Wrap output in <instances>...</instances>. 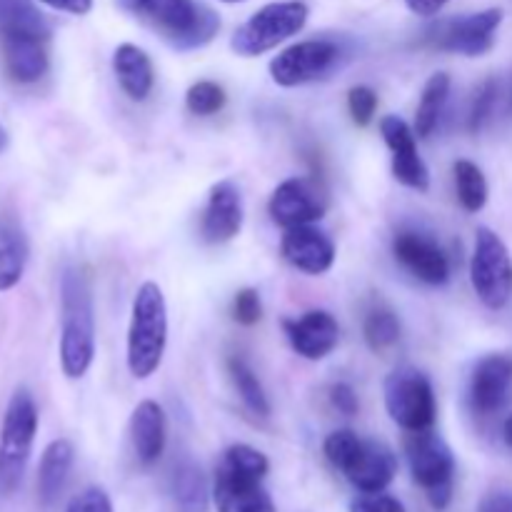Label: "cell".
Returning a JSON list of instances; mask_svg holds the SVG:
<instances>
[{
  "label": "cell",
  "mask_w": 512,
  "mask_h": 512,
  "mask_svg": "<svg viewBox=\"0 0 512 512\" xmlns=\"http://www.w3.org/2000/svg\"><path fill=\"white\" fill-rule=\"evenodd\" d=\"M95 358L93 288L83 268H68L60 278V368L80 380Z\"/></svg>",
  "instance_id": "cell-1"
},
{
  "label": "cell",
  "mask_w": 512,
  "mask_h": 512,
  "mask_svg": "<svg viewBox=\"0 0 512 512\" xmlns=\"http://www.w3.org/2000/svg\"><path fill=\"white\" fill-rule=\"evenodd\" d=\"M125 10L178 50H195L218 35L220 18L203 0H120Z\"/></svg>",
  "instance_id": "cell-2"
},
{
  "label": "cell",
  "mask_w": 512,
  "mask_h": 512,
  "mask_svg": "<svg viewBox=\"0 0 512 512\" xmlns=\"http://www.w3.org/2000/svg\"><path fill=\"white\" fill-rule=\"evenodd\" d=\"M270 463L250 445H230L215 470L213 500L218 512H275L273 498L263 488Z\"/></svg>",
  "instance_id": "cell-3"
},
{
  "label": "cell",
  "mask_w": 512,
  "mask_h": 512,
  "mask_svg": "<svg viewBox=\"0 0 512 512\" xmlns=\"http://www.w3.org/2000/svg\"><path fill=\"white\" fill-rule=\"evenodd\" d=\"M168 348V303L163 288L145 280L135 290L128 325V370L135 380H148L163 365Z\"/></svg>",
  "instance_id": "cell-4"
},
{
  "label": "cell",
  "mask_w": 512,
  "mask_h": 512,
  "mask_svg": "<svg viewBox=\"0 0 512 512\" xmlns=\"http://www.w3.org/2000/svg\"><path fill=\"white\" fill-rule=\"evenodd\" d=\"M323 453L335 470L360 493H383L398 475V458L380 440H363L353 430H335L325 438Z\"/></svg>",
  "instance_id": "cell-5"
},
{
  "label": "cell",
  "mask_w": 512,
  "mask_h": 512,
  "mask_svg": "<svg viewBox=\"0 0 512 512\" xmlns=\"http://www.w3.org/2000/svg\"><path fill=\"white\" fill-rule=\"evenodd\" d=\"M38 433V408L25 388L15 390L0 425V490L15 493L23 483L30 450Z\"/></svg>",
  "instance_id": "cell-6"
},
{
  "label": "cell",
  "mask_w": 512,
  "mask_h": 512,
  "mask_svg": "<svg viewBox=\"0 0 512 512\" xmlns=\"http://www.w3.org/2000/svg\"><path fill=\"white\" fill-rule=\"evenodd\" d=\"M308 15L310 10L303 0H278L263 5L235 30L230 48L243 58H258L298 35L308 23Z\"/></svg>",
  "instance_id": "cell-7"
},
{
  "label": "cell",
  "mask_w": 512,
  "mask_h": 512,
  "mask_svg": "<svg viewBox=\"0 0 512 512\" xmlns=\"http://www.w3.org/2000/svg\"><path fill=\"white\" fill-rule=\"evenodd\" d=\"M405 453H408L413 480L425 490L430 505L435 510L448 508L453 500L455 480V458L448 443L430 430L410 433L405 440Z\"/></svg>",
  "instance_id": "cell-8"
},
{
  "label": "cell",
  "mask_w": 512,
  "mask_h": 512,
  "mask_svg": "<svg viewBox=\"0 0 512 512\" xmlns=\"http://www.w3.org/2000/svg\"><path fill=\"white\" fill-rule=\"evenodd\" d=\"M470 283L480 303L490 310H503L512 298V258L508 245L495 230L478 228L475 233Z\"/></svg>",
  "instance_id": "cell-9"
},
{
  "label": "cell",
  "mask_w": 512,
  "mask_h": 512,
  "mask_svg": "<svg viewBox=\"0 0 512 512\" xmlns=\"http://www.w3.org/2000/svg\"><path fill=\"white\" fill-rule=\"evenodd\" d=\"M385 410L390 420L408 433L430 430L438 415L433 383L415 368H398L385 380Z\"/></svg>",
  "instance_id": "cell-10"
},
{
  "label": "cell",
  "mask_w": 512,
  "mask_h": 512,
  "mask_svg": "<svg viewBox=\"0 0 512 512\" xmlns=\"http://www.w3.org/2000/svg\"><path fill=\"white\" fill-rule=\"evenodd\" d=\"M343 58V45L335 40H300L270 60V78L280 88H298L328 78L335 68H340Z\"/></svg>",
  "instance_id": "cell-11"
},
{
  "label": "cell",
  "mask_w": 512,
  "mask_h": 512,
  "mask_svg": "<svg viewBox=\"0 0 512 512\" xmlns=\"http://www.w3.org/2000/svg\"><path fill=\"white\" fill-rule=\"evenodd\" d=\"M500 23H503V10L500 8L440 20L438 25H433L425 33V45L443 50V53L478 58V55H485L495 45V33H498Z\"/></svg>",
  "instance_id": "cell-12"
},
{
  "label": "cell",
  "mask_w": 512,
  "mask_h": 512,
  "mask_svg": "<svg viewBox=\"0 0 512 512\" xmlns=\"http://www.w3.org/2000/svg\"><path fill=\"white\" fill-rule=\"evenodd\" d=\"M268 213L273 223L285 230L295 228V225L318 223L325 215V198L313 180L290 178L273 190Z\"/></svg>",
  "instance_id": "cell-13"
},
{
  "label": "cell",
  "mask_w": 512,
  "mask_h": 512,
  "mask_svg": "<svg viewBox=\"0 0 512 512\" xmlns=\"http://www.w3.org/2000/svg\"><path fill=\"white\" fill-rule=\"evenodd\" d=\"M393 255L410 275L428 285H445L450 280V260L438 240L420 230H400L393 238Z\"/></svg>",
  "instance_id": "cell-14"
},
{
  "label": "cell",
  "mask_w": 512,
  "mask_h": 512,
  "mask_svg": "<svg viewBox=\"0 0 512 512\" xmlns=\"http://www.w3.org/2000/svg\"><path fill=\"white\" fill-rule=\"evenodd\" d=\"M380 133L393 153V178L405 188L425 193L430 188V170L415 145V128L398 115H385L380 120Z\"/></svg>",
  "instance_id": "cell-15"
},
{
  "label": "cell",
  "mask_w": 512,
  "mask_h": 512,
  "mask_svg": "<svg viewBox=\"0 0 512 512\" xmlns=\"http://www.w3.org/2000/svg\"><path fill=\"white\" fill-rule=\"evenodd\" d=\"M243 218V195H240L238 185L230 180H220L210 188L203 220H200V235L210 245L228 243L243 230Z\"/></svg>",
  "instance_id": "cell-16"
},
{
  "label": "cell",
  "mask_w": 512,
  "mask_h": 512,
  "mask_svg": "<svg viewBox=\"0 0 512 512\" xmlns=\"http://www.w3.org/2000/svg\"><path fill=\"white\" fill-rule=\"evenodd\" d=\"M512 398V358L510 355H485L470 378V405L478 415H495Z\"/></svg>",
  "instance_id": "cell-17"
},
{
  "label": "cell",
  "mask_w": 512,
  "mask_h": 512,
  "mask_svg": "<svg viewBox=\"0 0 512 512\" xmlns=\"http://www.w3.org/2000/svg\"><path fill=\"white\" fill-rule=\"evenodd\" d=\"M280 253L305 275H325L335 263V243L325 230L310 225L288 228L280 243Z\"/></svg>",
  "instance_id": "cell-18"
},
{
  "label": "cell",
  "mask_w": 512,
  "mask_h": 512,
  "mask_svg": "<svg viewBox=\"0 0 512 512\" xmlns=\"http://www.w3.org/2000/svg\"><path fill=\"white\" fill-rule=\"evenodd\" d=\"M290 348L305 360H323L338 348L340 325L328 310H308L300 318L283 320Z\"/></svg>",
  "instance_id": "cell-19"
},
{
  "label": "cell",
  "mask_w": 512,
  "mask_h": 512,
  "mask_svg": "<svg viewBox=\"0 0 512 512\" xmlns=\"http://www.w3.org/2000/svg\"><path fill=\"white\" fill-rule=\"evenodd\" d=\"M168 423L165 413L155 400H143L130 415V443L140 465H155L165 450Z\"/></svg>",
  "instance_id": "cell-20"
},
{
  "label": "cell",
  "mask_w": 512,
  "mask_h": 512,
  "mask_svg": "<svg viewBox=\"0 0 512 512\" xmlns=\"http://www.w3.org/2000/svg\"><path fill=\"white\" fill-rule=\"evenodd\" d=\"M113 70L120 88L135 103L148 100L155 85V68L150 55L133 43H123L113 53Z\"/></svg>",
  "instance_id": "cell-21"
},
{
  "label": "cell",
  "mask_w": 512,
  "mask_h": 512,
  "mask_svg": "<svg viewBox=\"0 0 512 512\" xmlns=\"http://www.w3.org/2000/svg\"><path fill=\"white\" fill-rule=\"evenodd\" d=\"M3 58L15 83H35L48 73V50L40 38H3Z\"/></svg>",
  "instance_id": "cell-22"
},
{
  "label": "cell",
  "mask_w": 512,
  "mask_h": 512,
  "mask_svg": "<svg viewBox=\"0 0 512 512\" xmlns=\"http://www.w3.org/2000/svg\"><path fill=\"white\" fill-rule=\"evenodd\" d=\"M73 458V443L65 438L53 440V443L45 448L38 468V498L45 508H50V505L60 498V493H63L65 483H68L70 468H73Z\"/></svg>",
  "instance_id": "cell-23"
},
{
  "label": "cell",
  "mask_w": 512,
  "mask_h": 512,
  "mask_svg": "<svg viewBox=\"0 0 512 512\" xmlns=\"http://www.w3.org/2000/svg\"><path fill=\"white\" fill-rule=\"evenodd\" d=\"M0 38H50L45 15L30 0H0Z\"/></svg>",
  "instance_id": "cell-24"
},
{
  "label": "cell",
  "mask_w": 512,
  "mask_h": 512,
  "mask_svg": "<svg viewBox=\"0 0 512 512\" xmlns=\"http://www.w3.org/2000/svg\"><path fill=\"white\" fill-rule=\"evenodd\" d=\"M170 490H173V500L180 512H208V480H205L203 470L195 463H190V460H185V463H180L178 468H175Z\"/></svg>",
  "instance_id": "cell-25"
},
{
  "label": "cell",
  "mask_w": 512,
  "mask_h": 512,
  "mask_svg": "<svg viewBox=\"0 0 512 512\" xmlns=\"http://www.w3.org/2000/svg\"><path fill=\"white\" fill-rule=\"evenodd\" d=\"M450 75L448 73H435L425 83L423 95H420L418 113H415V135L418 138H430L433 130L438 128L443 110L450 98Z\"/></svg>",
  "instance_id": "cell-26"
},
{
  "label": "cell",
  "mask_w": 512,
  "mask_h": 512,
  "mask_svg": "<svg viewBox=\"0 0 512 512\" xmlns=\"http://www.w3.org/2000/svg\"><path fill=\"white\" fill-rule=\"evenodd\" d=\"M28 263V240L18 225L0 228V293L20 283Z\"/></svg>",
  "instance_id": "cell-27"
},
{
  "label": "cell",
  "mask_w": 512,
  "mask_h": 512,
  "mask_svg": "<svg viewBox=\"0 0 512 512\" xmlns=\"http://www.w3.org/2000/svg\"><path fill=\"white\" fill-rule=\"evenodd\" d=\"M228 373H230V380H233L235 390H238L240 400L245 403V408H248L253 415H258V418H268L270 400L268 395H265V388L258 380V375L253 373V368H250L243 358H230Z\"/></svg>",
  "instance_id": "cell-28"
},
{
  "label": "cell",
  "mask_w": 512,
  "mask_h": 512,
  "mask_svg": "<svg viewBox=\"0 0 512 512\" xmlns=\"http://www.w3.org/2000/svg\"><path fill=\"white\" fill-rule=\"evenodd\" d=\"M455 175V190H458V200L468 213H480L488 203V180H485L483 170L473 163V160H458L453 165Z\"/></svg>",
  "instance_id": "cell-29"
},
{
  "label": "cell",
  "mask_w": 512,
  "mask_h": 512,
  "mask_svg": "<svg viewBox=\"0 0 512 512\" xmlns=\"http://www.w3.org/2000/svg\"><path fill=\"white\" fill-rule=\"evenodd\" d=\"M363 335L373 353H385V350H390L400 340V318L388 305L378 303L365 315Z\"/></svg>",
  "instance_id": "cell-30"
},
{
  "label": "cell",
  "mask_w": 512,
  "mask_h": 512,
  "mask_svg": "<svg viewBox=\"0 0 512 512\" xmlns=\"http://www.w3.org/2000/svg\"><path fill=\"white\" fill-rule=\"evenodd\" d=\"M225 100H228L225 88L213 83V80H198L185 93V105H188L190 113L200 115V118H210V115L220 113L225 108Z\"/></svg>",
  "instance_id": "cell-31"
},
{
  "label": "cell",
  "mask_w": 512,
  "mask_h": 512,
  "mask_svg": "<svg viewBox=\"0 0 512 512\" xmlns=\"http://www.w3.org/2000/svg\"><path fill=\"white\" fill-rule=\"evenodd\" d=\"M500 98V83L495 78L485 80L483 85L478 88L475 93L473 105H470V113H468V130L473 135H478L480 130L488 125V120L493 118L495 113V105H498Z\"/></svg>",
  "instance_id": "cell-32"
},
{
  "label": "cell",
  "mask_w": 512,
  "mask_h": 512,
  "mask_svg": "<svg viewBox=\"0 0 512 512\" xmlns=\"http://www.w3.org/2000/svg\"><path fill=\"white\" fill-rule=\"evenodd\" d=\"M348 110L353 123L365 128L375 118V110H378V93L370 85H355L348 93Z\"/></svg>",
  "instance_id": "cell-33"
},
{
  "label": "cell",
  "mask_w": 512,
  "mask_h": 512,
  "mask_svg": "<svg viewBox=\"0 0 512 512\" xmlns=\"http://www.w3.org/2000/svg\"><path fill=\"white\" fill-rule=\"evenodd\" d=\"M233 318L240 325L250 328V325L260 323L263 318V303H260V295L255 288H243L233 300Z\"/></svg>",
  "instance_id": "cell-34"
},
{
  "label": "cell",
  "mask_w": 512,
  "mask_h": 512,
  "mask_svg": "<svg viewBox=\"0 0 512 512\" xmlns=\"http://www.w3.org/2000/svg\"><path fill=\"white\" fill-rule=\"evenodd\" d=\"M65 512H113V503L103 488H88L70 500Z\"/></svg>",
  "instance_id": "cell-35"
},
{
  "label": "cell",
  "mask_w": 512,
  "mask_h": 512,
  "mask_svg": "<svg viewBox=\"0 0 512 512\" xmlns=\"http://www.w3.org/2000/svg\"><path fill=\"white\" fill-rule=\"evenodd\" d=\"M350 512H405V505L393 495L365 493L363 498H355L350 503Z\"/></svg>",
  "instance_id": "cell-36"
},
{
  "label": "cell",
  "mask_w": 512,
  "mask_h": 512,
  "mask_svg": "<svg viewBox=\"0 0 512 512\" xmlns=\"http://www.w3.org/2000/svg\"><path fill=\"white\" fill-rule=\"evenodd\" d=\"M328 398H330V405H333L340 415H345V418H353V415L360 410L358 393H355L348 383L330 385Z\"/></svg>",
  "instance_id": "cell-37"
},
{
  "label": "cell",
  "mask_w": 512,
  "mask_h": 512,
  "mask_svg": "<svg viewBox=\"0 0 512 512\" xmlns=\"http://www.w3.org/2000/svg\"><path fill=\"white\" fill-rule=\"evenodd\" d=\"M478 512H512V490H493L480 500Z\"/></svg>",
  "instance_id": "cell-38"
},
{
  "label": "cell",
  "mask_w": 512,
  "mask_h": 512,
  "mask_svg": "<svg viewBox=\"0 0 512 512\" xmlns=\"http://www.w3.org/2000/svg\"><path fill=\"white\" fill-rule=\"evenodd\" d=\"M448 3L450 0H405L410 13L420 15V18H435V15H438Z\"/></svg>",
  "instance_id": "cell-39"
},
{
  "label": "cell",
  "mask_w": 512,
  "mask_h": 512,
  "mask_svg": "<svg viewBox=\"0 0 512 512\" xmlns=\"http://www.w3.org/2000/svg\"><path fill=\"white\" fill-rule=\"evenodd\" d=\"M40 3L70 15H88L93 10V0H40Z\"/></svg>",
  "instance_id": "cell-40"
},
{
  "label": "cell",
  "mask_w": 512,
  "mask_h": 512,
  "mask_svg": "<svg viewBox=\"0 0 512 512\" xmlns=\"http://www.w3.org/2000/svg\"><path fill=\"white\" fill-rule=\"evenodd\" d=\"M503 435H505V443H508L510 448H512V413L508 415V420H505V425H503Z\"/></svg>",
  "instance_id": "cell-41"
},
{
  "label": "cell",
  "mask_w": 512,
  "mask_h": 512,
  "mask_svg": "<svg viewBox=\"0 0 512 512\" xmlns=\"http://www.w3.org/2000/svg\"><path fill=\"white\" fill-rule=\"evenodd\" d=\"M5 148H8V133H5V128L0 125V153H3Z\"/></svg>",
  "instance_id": "cell-42"
},
{
  "label": "cell",
  "mask_w": 512,
  "mask_h": 512,
  "mask_svg": "<svg viewBox=\"0 0 512 512\" xmlns=\"http://www.w3.org/2000/svg\"><path fill=\"white\" fill-rule=\"evenodd\" d=\"M220 3H245V0H220Z\"/></svg>",
  "instance_id": "cell-43"
}]
</instances>
